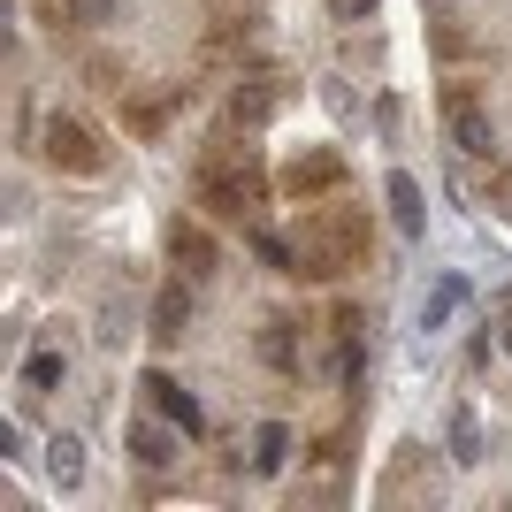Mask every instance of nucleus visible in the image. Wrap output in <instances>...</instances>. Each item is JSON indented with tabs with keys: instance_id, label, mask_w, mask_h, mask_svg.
<instances>
[{
	"instance_id": "nucleus-16",
	"label": "nucleus",
	"mask_w": 512,
	"mask_h": 512,
	"mask_svg": "<svg viewBox=\"0 0 512 512\" xmlns=\"http://www.w3.org/2000/svg\"><path fill=\"white\" fill-rule=\"evenodd\" d=\"M451 459H459V467H482V421H474L467 406L451 413Z\"/></svg>"
},
{
	"instance_id": "nucleus-1",
	"label": "nucleus",
	"mask_w": 512,
	"mask_h": 512,
	"mask_svg": "<svg viewBox=\"0 0 512 512\" xmlns=\"http://www.w3.org/2000/svg\"><path fill=\"white\" fill-rule=\"evenodd\" d=\"M291 260H299V276H314V283L360 268V260H367V214L360 207H321V199H314V207L299 214Z\"/></svg>"
},
{
	"instance_id": "nucleus-12",
	"label": "nucleus",
	"mask_w": 512,
	"mask_h": 512,
	"mask_svg": "<svg viewBox=\"0 0 512 512\" xmlns=\"http://www.w3.org/2000/svg\"><path fill=\"white\" fill-rule=\"evenodd\" d=\"M383 199H390V214H398V230H406V237H421L428 207H421V184H413L406 169H398V176H390V184H383Z\"/></svg>"
},
{
	"instance_id": "nucleus-17",
	"label": "nucleus",
	"mask_w": 512,
	"mask_h": 512,
	"mask_svg": "<svg viewBox=\"0 0 512 512\" xmlns=\"http://www.w3.org/2000/svg\"><path fill=\"white\" fill-rule=\"evenodd\" d=\"M260 360H268V367H299V344H291V321H268V329H260Z\"/></svg>"
},
{
	"instance_id": "nucleus-5",
	"label": "nucleus",
	"mask_w": 512,
	"mask_h": 512,
	"mask_svg": "<svg viewBox=\"0 0 512 512\" xmlns=\"http://www.w3.org/2000/svg\"><path fill=\"white\" fill-rule=\"evenodd\" d=\"M283 192L299 199V207H314V199H337V192H344V153H329V146L291 153V161H283Z\"/></svg>"
},
{
	"instance_id": "nucleus-11",
	"label": "nucleus",
	"mask_w": 512,
	"mask_h": 512,
	"mask_svg": "<svg viewBox=\"0 0 512 512\" xmlns=\"http://www.w3.org/2000/svg\"><path fill=\"white\" fill-rule=\"evenodd\" d=\"M146 398H153L161 413H169V421L184 428V436L199 428V406H192V390H184V383H169V375H146Z\"/></svg>"
},
{
	"instance_id": "nucleus-7",
	"label": "nucleus",
	"mask_w": 512,
	"mask_h": 512,
	"mask_svg": "<svg viewBox=\"0 0 512 512\" xmlns=\"http://www.w3.org/2000/svg\"><path fill=\"white\" fill-rule=\"evenodd\" d=\"M184 329H192V276L161 283V299H153L146 337H153V344H184Z\"/></svg>"
},
{
	"instance_id": "nucleus-18",
	"label": "nucleus",
	"mask_w": 512,
	"mask_h": 512,
	"mask_svg": "<svg viewBox=\"0 0 512 512\" xmlns=\"http://www.w3.org/2000/svg\"><path fill=\"white\" fill-rule=\"evenodd\" d=\"M115 16H123V0H69V23H77V31H107Z\"/></svg>"
},
{
	"instance_id": "nucleus-10",
	"label": "nucleus",
	"mask_w": 512,
	"mask_h": 512,
	"mask_svg": "<svg viewBox=\"0 0 512 512\" xmlns=\"http://www.w3.org/2000/svg\"><path fill=\"white\" fill-rule=\"evenodd\" d=\"M459 306H467V283H459V276H436V283H428V299H421V329H451Z\"/></svg>"
},
{
	"instance_id": "nucleus-6",
	"label": "nucleus",
	"mask_w": 512,
	"mask_h": 512,
	"mask_svg": "<svg viewBox=\"0 0 512 512\" xmlns=\"http://www.w3.org/2000/svg\"><path fill=\"white\" fill-rule=\"evenodd\" d=\"M169 260H176V276H192V283H207L222 268V253H214V237L199 222H169Z\"/></svg>"
},
{
	"instance_id": "nucleus-8",
	"label": "nucleus",
	"mask_w": 512,
	"mask_h": 512,
	"mask_svg": "<svg viewBox=\"0 0 512 512\" xmlns=\"http://www.w3.org/2000/svg\"><path fill=\"white\" fill-rule=\"evenodd\" d=\"M123 436H130V459H138V467H153V474L176 467V451H184V436H176V428H161V421H130Z\"/></svg>"
},
{
	"instance_id": "nucleus-13",
	"label": "nucleus",
	"mask_w": 512,
	"mask_h": 512,
	"mask_svg": "<svg viewBox=\"0 0 512 512\" xmlns=\"http://www.w3.org/2000/svg\"><path fill=\"white\" fill-rule=\"evenodd\" d=\"M283 459H291V428H283V421H260L253 428V474H283Z\"/></svg>"
},
{
	"instance_id": "nucleus-4",
	"label": "nucleus",
	"mask_w": 512,
	"mask_h": 512,
	"mask_svg": "<svg viewBox=\"0 0 512 512\" xmlns=\"http://www.w3.org/2000/svg\"><path fill=\"white\" fill-rule=\"evenodd\" d=\"M444 130H451V146L467 153V161H497V123H490V107L474 100L467 85L444 92Z\"/></svg>"
},
{
	"instance_id": "nucleus-20",
	"label": "nucleus",
	"mask_w": 512,
	"mask_h": 512,
	"mask_svg": "<svg viewBox=\"0 0 512 512\" xmlns=\"http://www.w3.org/2000/svg\"><path fill=\"white\" fill-rule=\"evenodd\" d=\"M367 8H375V0H337V16H344V23H360Z\"/></svg>"
},
{
	"instance_id": "nucleus-9",
	"label": "nucleus",
	"mask_w": 512,
	"mask_h": 512,
	"mask_svg": "<svg viewBox=\"0 0 512 512\" xmlns=\"http://www.w3.org/2000/svg\"><path fill=\"white\" fill-rule=\"evenodd\" d=\"M276 115V77H237V92H230V123H268Z\"/></svg>"
},
{
	"instance_id": "nucleus-21",
	"label": "nucleus",
	"mask_w": 512,
	"mask_h": 512,
	"mask_svg": "<svg viewBox=\"0 0 512 512\" xmlns=\"http://www.w3.org/2000/svg\"><path fill=\"white\" fill-rule=\"evenodd\" d=\"M505 352H512V306H505Z\"/></svg>"
},
{
	"instance_id": "nucleus-15",
	"label": "nucleus",
	"mask_w": 512,
	"mask_h": 512,
	"mask_svg": "<svg viewBox=\"0 0 512 512\" xmlns=\"http://www.w3.org/2000/svg\"><path fill=\"white\" fill-rule=\"evenodd\" d=\"M62 375H69L62 352H31V360H23V398H46V390H62Z\"/></svg>"
},
{
	"instance_id": "nucleus-3",
	"label": "nucleus",
	"mask_w": 512,
	"mask_h": 512,
	"mask_svg": "<svg viewBox=\"0 0 512 512\" xmlns=\"http://www.w3.org/2000/svg\"><path fill=\"white\" fill-rule=\"evenodd\" d=\"M39 153L54 161V169H69V176H100V169H107V146L92 138L85 123H77V115H46Z\"/></svg>"
},
{
	"instance_id": "nucleus-2",
	"label": "nucleus",
	"mask_w": 512,
	"mask_h": 512,
	"mask_svg": "<svg viewBox=\"0 0 512 512\" xmlns=\"http://www.w3.org/2000/svg\"><path fill=\"white\" fill-rule=\"evenodd\" d=\"M199 199H207L214 214H230V222H253V207L268 199V176H260L253 146H207V161H199Z\"/></svg>"
},
{
	"instance_id": "nucleus-14",
	"label": "nucleus",
	"mask_w": 512,
	"mask_h": 512,
	"mask_svg": "<svg viewBox=\"0 0 512 512\" xmlns=\"http://www.w3.org/2000/svg\"><path fill=\"white\" fill-rule=\"evenodd\" d=\"M46 474H54V490H77V482H85V444H77V436H54V444H46Z\"/></svg>"
},
{
	"instance_id": "nucleus-19",
	"label": "nucleus",
	"mask_w": 512,
	"mask_h": 512,
	"mask_svg": "<svg viewBox=\"0 0 512 512\" xmlns=\"http://www.w3.org/2000/svg\"><path fill=\"white\" fill-rule=\"evenodd\" d=\"M490 207L512 222V169H490Z\"/></svg>"
}]
</instances>
